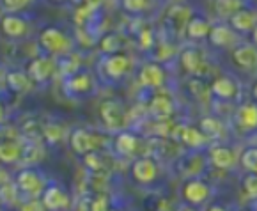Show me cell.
Segmentation results:
<instances>
[{
    "mask_svg": "<svg viewBox=\"0 0 257 211\" xmlns=\"http://www.w3.org/2000/svg\"><path fill=\"white\" fill-rule=\"evenodd\" d=\"M69 142H71V147L76 155L85 156L87 153L101 149L106 144V139L101 133H96V132H92V130L76 128L75 132L71 133V137H69Z\"/></svg>",
    "mask_w": 257,
    "mask_h": 211,
    "instance_id": "1",
    "label": "cell"
},
{
    "mask_svg": "<svg viewBox=\"0 0 257 211\" xmlns=\"http://www.w3.org/2000/svg\"><path fill=\"white\" fill-rule=\"evenodd\" d=\"M39 45L52 55H66L71 52L73 41L62 30L55 29V27H46L39 34Z\"/></svg>",
    "mask_w": 257,
    "mask_h": 211,
    "instance_id": "2",
    "label": "cell"
},
{
    "mask_svg": "<svg viewBox=\"0 0 257 211\" xmlns=\"http://www.w3.org/2000/svg\"><path fill=\"white\" fill-rule=\"evenodd\" d=\"M213 193V188L201 177H188L183 183L181 197L190 206H202L209 200Z\"/></svg>",
    "mask_w": 257,
    "mask_h": 211,
    "instance_id": "3",
    "label": "cell"
},
{
    "mask_svg": "<svg viewBox=\"0 0 257 211\" xmlns=\"http://www.w3.org/2000/svg\"><path fill=\"white\" fill-rule=\"evenodd\" d=\"M99 116H101V121L105 123V126L110 130L121 132L128 125V114H126L124 107L117 99H105V101H101Z\"/></svg>",
    "mask_w": 257,
    "mask_h": 211,
    "instance_id": "4",
    "label": "cell"
},
{
    "mask_svg": "<svg viewBox=\"0 0 257 211\" xmlns=\"http://www.w3.org/2000/svg\"><path fill=\"white\" fill-rule=\"evenodd\" d=\"M132 177L139 185H151L158 177V162L151 156H140L132 165Z\"/></svg>",
    "mask_w": 257,
    "mask_h": 211,
    "instance_id": "5",
    "label": "cell"
},
{
    "mask_svg": "<svg viewBox=\"0 0 257 211\" xmlns=\"http://www.w3.org/2000/svg\"><path fill=\"white\" fill-rule=\"evenodd\" d=\"M208 162L218 170H231L238 163V155L229 146H211L208 151Z\"/></svg>",
    "mask_w": 257,
    "mask_h": 211,
    "instance_id": "6",
    "label": "cell"
},
{
    "mask_svg": "<svg viewBox=\"0 0 257 211\" xmlns=\"http://www.w3.org/2000/svg\"><path fill=\"white\" fill-rule=\"evenodd\" d=\"M16 186L27 195H39L45 192V179L34 169H23L16 176Z\"/></svg>",
    "mask_w": 257,
    "mask_h": 211,
    "instance_id": "7",
    "label": "cell"
},
{
    "mask_svg": "<svg viewBox=\"0 0 257 211\" xmlns=\"http://www.w3.org/2000/svg\"><path fill=\"white\" fill-rule=\"evenodd\" d=\"M132 68V60L126 53H110L103 60V71L106 78L110 80H121Z\"/></svg>",
    "mask_w": 257,
    "mask_h": 211,
    "instance_id": "8",
    "label": "cell"
},
{
    "mask_svg": "<svg viewBox=\"0 0 257 211\" xmlns=\"http://www.w3.org/2000/svg\"><path fill=\"white\" fill-rule=\"evenodd\" d=\"M55 73V62L50 57H36L29 62L27 68V75L31 76L32 82H48Z\"/></svg>",
    "mask_w": 257,
    "mask_h": 211,
    "instance_id": "9",
    "label": "cell"
},
{
    "mask_svg": "<svg viewBox=\"0 0 257 211\" xmlns=\"http://www.w3.org/2000/svg\"><path fill=\"white\" fill-rule=\"evenodd\" d=\"M167 73L163 69V66H160L158 62H149L144 64L139 71V82L148 89H160L165 83Z\"/></svg>",
    "mask_w": 257,
    "mask_h": 211,
    "instance_id": "10",
    "label": "cell"
},
{
    "mask_svg": "<svg viewBox=\"0 0 257 211\" xmlns=\"http://www.w3.org/2000/svg\"><path fill=\"white\" fill-rule=\"evenodd\" d=\"M0 30H2V34L9 39H20L27 34V22L18 16L16 13H8L6 16H2L0 20Z\"/></svg>",
    "mask_w": 257,
    "mask_h": 211,
    "instance_id": "11",
    "label": "cell"
},
{
    "mask_svg": "<svg viewBox=\"0 0 257 211\" xmlns=\"http://www.w3.org/2000/svg\"><path fill=\"white\" fill-rule=\"evenodd\" d=\"M176 137H178L188 149H195V151L208 146V142H209V139L201 132V128H195V126H188V125L178 126Z\"/></svg>",
    "mask_w": 257,
    "mask_h": 211,
    "instance_id": "12",
    "label": "cell"
},
{
    "mask_svg": "<svg viewBox=\"0 0 257 211\" xmlns=\"http://www.w3.org/2000/svg\"><path fill=\"white\" fill-rule=\"evenodd\" d=\"M236 125L241 132H255L257 130V101H246L236 110Z\"/></svg>",
    "mask_w": 257,
    "mask_h": 211,
    "instance_id": "13",
    "label": "cell"
},
{
    "mask_svg": "<svg viewBox=\"0 0 257 211\" xmlns=\"http://www.w3.org/2000/svg\"><path fill=\"white\" fill-rule=\"evenodd\" d=\"M211 94L215 98L222 99V101H231V99L238 98L239 94V87L229 76H218V78L213 80L211 83Z\"/></svg>",
    "mask_w": 257,
    "mask_h": 211,
    "instance_id": "14",
    "label": "cell"
},
{
    "mask_svg": "<svg viewBox=\"0 0 257 211\" xmlns=\"http://www.w3.org/2000/svg\"><path fill=\"white\" fill-rule=\"evenodd\" d=\"M69 197L59 186H48L43 192V206L50 211H59V209H68L69 207Z\"/></svg>",
    "mask_w": 257,
    "mask_h": 211,
    "instance_id": "15",
    "label": "cell"
},
{
    "mask_svg": "<svg viewBox=\"0 0 257 211\" xmlns=\"http://www.w3.org/2000/svg\"><path fill=\"white\" fill-rule=\"evenodd\" d=\"M232 62L241 69H255L257 68V46L255 45H239L232 52Z\"/></svg>",
    "mask_w": 257,
    "mask_h": 211,
    "instance_id": "16",
    "label": "cell"
},
{
    "mask_svg": "<svg viewBox=\"0 0 257 211\" xmlns=\"http://www.w3.org/2000/svg\"><path fill=\"white\" fill-rule=\"evenodd\" d=\"M64 87L69 94H76V96L89 94V92L92 90V87H94V80H92V76L89 75V73L78 71L66 80Z\"/></svg>",
    "mask_w": 257,
    "mask_h": 211,
    "instance_id": "17",
    "label": "cell"
},
{
    "mask_svg": "<svg viewBox=\"0 0 257 211\" xmlns=\"http://www.w3.org/2000/svg\"><path fill=\"white\" fill-rule=\"evenodd\" d=\"M113 146H115V151H117L119 155L130 156L133 153H137V149L140 146V140L135 133L128 132V130H121L117 133V137H115V140H113Z\"/></svg>",
    "mask_w": 257,
    "mask_h": 211,
    "instance_id": "18",
    "label": "cell"
},
{
    "mask_svg": "<svg viewBox=\"0 0 257 211\" xmlns=\"http://www.w3.org/2000/svg\"><path fill=\"white\" fill-rule=\"evenodd\" d=\"M229 25L232 27V30H238V32H252L253 27L257 25V15L250 9L243 8L229 18Z\"/></svg>",
    "mask_w": 257,
    "mask_h": 211,
    "instance_id": "19",
    "label": "cell"
},
{
    "mask_svg": "<svg viewBox=\"0 0 257 211\" xmlns=\"http://www.w3.org/2000/svg\"><path fill=\"white\" fill-rule=\"evenodd\" d=\"M149 110H151V114L156 119H169L172 116V112H174V103H172L170 96L160 92V94H155L151 98Z\"/></svg>",
    "mask_w": 257,
    "mask_h": 211,
    "instance_id": "20",
    "label": "cell"
},
{
    "mask_svg": "<svg viewBox=\"0 0 257 211\" xmlns=\"http://www.w3.org/2000/svg\"><path fill=\"white\" fill-rule=\"evenodd\" d=\"M208 39L213 46L227 48V46H231L232 43L236 41V36H234V32H232V27L215 25V27H211V30H209Z\"/></svg>",
    "mask_w": 257,
    "mask_h": 211,
    "instance_id": "21",
    "label": "cell"
},
{
    "mask_svg": "<svg viewBox=\"0 0 257 211\" xmlns=\"http://www.w3.org/2000/svg\"><path fill=\"white\" fill-rule=\"evenodd\" d=\"M181 66L188 75H201L204 69V60H202L201 52H197L193 48H188L181 53Z\"/></svg>",
    "mask_w": 257,
    "mask_h": 211,
    "instance_id": "22",
    "label": "cell"
},
{
    "mask_svg": "<svg viewBox=\"0 0 257 211\" xmlns=\"http://www.w3.org/2000/svg\"><path fill=\"white\" fill-rule=\"evenodd\" d=\"M22 149L23 146H20L16 140H0V163L4 165H11V163L18 162L22 158Z\"/></svg>",
    "mask_w": 257,
    "mask_h": 211,
    "instance_id": "23",
    "label": "cell"
},
{
    "mask_svg": "<svg viewBox=\"0 0 257 211\" xmlns=\"http://www.w3.org/2000/svg\"><path fill=\"white\" fill-rule=\"evenodd\" d=\"M186 36L192 39H204L209 36V30L211 25L206 18H199V16H193L190 18V22L186 23Z\"/></svg>",
    "mask_w": 257,
    "mask_h": 211,
    "instance_id": "24",
    "label": "cell"
},
{
    "mask_svg": "<svg viewBox=\"0 0 257 211\" xmlns=\"http://www.w3.org/2000/svg\"><path fill=\"white\" fill-rule=\"evenodd\" d=\"M6 83H8V87L13 92L20 94V92L29 90V87H31V76L23 71H9L6 75Z\"/></svg>",
    "mask_w": 257,
    "mask_h": 211,
    "instance_id": "25",
    "label": "cell"
},
{
    "mask_svg": "<svg viewBox=\"0 0 257 211\" xmlns=\"http://www.w3.org/2000/svg\"><path fill=\"white\" fill-rule=\"evenodd\" d=\"M199 128H201V132L204 133L208 139H220V137L223 135V132H225L222 121L216 119V117H213V116L202 117Z\"/></svg>",
    "mask_w": 257,
    "mask_h": 211,
    "instance_id": "26",
    "label": "cell"
},
{
    "mask_svg": "<svg viewBox=\"0 0 257 211\" xmlns=\"http://www.w3.org/2000/svg\"><path fill=\"white\" fill-rule=\"evenodd\" d=\"M243 6V0H215V11L220 18H231Z\"/></svg>",
    "mask_w": 257,
    "mask_h": 211,
    "instance_id": "27",
    "label": "cell"
},
{
    "mask_svg": "<svg viewBox=\"0 0 257 211\" xmlns=\"http://www.w3.org/2000/svg\"><path fill=\"white\" fill-rule=\"evenodd\" d=\"M99 46H101V52H105L106 55L121 52V48H122L121 36H117V34H106V36H103L101 41H99Z\"/></svg>",
    "mask_w": 257,
    "mask_h": 211,
    "instance_id": "28",
    "label": "cell"
},
{
    "mask_svg": "<svg viewBox=\"0 0 257 211\" xmlns=\"http://www.w3.org/2000/svg\"><path fill=\"white\" fill-rule=\"evenodd\" d=\"M41 158H43V149H41V146L39 144H36V142H31L29 146H23V149H22V162H25V163H38V162H41Z\"/></svg>",
    "mask_w": 257,
    "mask_h": 211,
    "instance_id": "29",
    "label": "cell"
},
{
    "mask_svg": "<svg viewBox=\"0 0 257 211\" xmlns=\"http://www.w3.org/2000/svg\"><path fill=\"white\" fill-rule=\"evenodd\" d=\"M239 163L246 172H257V147H248L239 156Z\"/></svg>",
    "mask_w": 257,
    "mask_h": 211,
    "instance_id": "30",
    "label": "cell"
},
{
    "mask_svg": "<svg viewBox=\"0 0 257 211\" xmlns=\"http://www.w3.org/2000/svg\"><path fill=\"white\" fill-rule=\"evenodd\" d=\"M83 163L91 172H103L105 170V162H103V155H99V151H92L83 156Z\"/></svg>",
    "mask_w": 257,
    "mask_h": 211,
    "instance_id": "31",
    "label": "cell"
},
{
    "mask_svg": "<svg viewBox=\"0 0 257 211\" xmlns=\"http://www.w3.org/2000/svg\"><path fill=\"white\" fill-rule=\"evenodd\" d=\"M241 188L246 197L257 199V172H246L245 176H243Z\"/></svg>",
    "mask_w": 257,
    "mask_h": 211,
    "instance_id": "32",
    "label": "cell"
},
{
    "mask_svg": "<svg viewBox=\"0 0 257 211\" xmlns=\"http://www.w3.org/2000/svg\"><path fill=\"white\" fill-rule=\"evenodd\" d=\"M43 139L48 144H57L62 139V128L55 123H48L43 126Z\"/></svg>",
    "mask_w": 257,
    "mask_h": 211,
    "instance_id": "33",
    "label": "cell"
},
{
    "mask_svg": "<svg viewBox=\"0 0 257 211\" xmlns=\"http://www.w3.org/2000/svg\"><path fill=\"white\" fill-rule=\"evenodd\" d=\"M186 9L188 8H172L170 9L169 16L176 27H183V29H186V23L190 22V13L186 11Z\"/></svg>",
    "mask_w": 257,
    "mask_h": 211,
    "instance_id": "34",
    "label": "cell"
},
{
    "mask_svg": "<svg viewBox=\"0 0 257 211\" xmlns=\"http://www.w3.org/2000/svg\"><path fill=\"white\" fill-rule=\"evenodd\" d=\"M149 6V0H121V8L130 15H139L146 11Z\"/></svg>",
    "mask_w": 257,
    "mask_h": 211,
    "instance_id": "35",
    "label": "cell"
},
{
    "mask_svg": "<svg viewBox=\"0 0 257 211\" xmlns=\"http://www.w3.org/2000/svg\"><path fill=\"white\" fill-rule=\"evenodd\" d=\"M139 46H140V50H151L153 46H155V34H153V30L149 29V27L140 30Z\"/></svg>",
    "mask_w": 257,
    "mask_h": 211,
    "instance_id": "36",
    "label": "cell"
},
{
    "mask_svg": "<svg viewBox=\"0 0 257 211\" xmlns=\"http://www.w3.org/2000/svg\"><path fill=\"white\" fill-rule=\"evenodd\" d=\"M0 2L8 13H20L31 4V0H0Z\"/></svg>",
    "mask_w": 257,
    "mask_h": 211,
    "instance_id": "37",
    "label": "cell"
},
{
    "mask_svg": "<svg viewBox=\"0 0 257 211\" xmlns=\"http://www.w3.org/2000/svg\"><path fill=\"white\" fill-rule=\"evenodd\" d=\"M108 199L105 195H98L92 199V211H108Z\"/></svg>",
    "mask_w": 257,
    "mask_h": 211,
    "instance_id": "38",
    "label": "cell"
},
{
    "mask_svg": "<svg viewBox=\"0 0 257 211\" xmlns=\"http://www.w3.org/2000/svg\"><path fill=\"white\" fill-rule=\"evenodd\" d=\"M45 206L43 202H38V200H31V202H23L20 206V211H43Z\"/></svg>",
    "mask_w": 257,
    "mask_h": 211,
    "instance_id": "39",
    "label": "cell"
},
{
    "mask_svg": "<svg viewBox=\"0 0 257 211\" xmlns=\"http://www.w3.org/2000/svg\"><path fill=\"white\" fill-rule=\"evenodd\" d=\"M76 211H92V199L91 197H83V199L80 200Z\"/></svg>",
    "mask_w": 257,
    "mask_h": 211,
    "instance_id": "40",
    "label": "cell"
},
{
    "mask_svg": "<svg viewBox=\"0 0 257 211\" xmlns=\"http://www.w3.org/2000/svg\"><path fill=\"white\" fill-rule=\"evenodd\" d=\"M6 121V107H4V103L0 101V125Z\"/></svg>",
    "mask_w": 257,
    "mask_h": 211,
    "instance_id": "41",
    "label": "cell"
},
{
    "mask_svg": "<svg viewBox=\"0 0 257 211\" xmlns=\"http://www.w3.org/2000/svg\"><path fill=\"white\" fill-rule=\"evenodd\" d=\"M206 211H225V209H223L222 206H218V204H215V206H209Z\"/></svg>",
    "mask_w": 257,
    "mask_h": 211,
    "instance_id": "42",
    "label": "cell"
},
{
    "mask_svg": "<svg viewBox=\"0 0 257 211\" xmlns=\"http://www.w3.org/2000/svg\"><path fill=\"white\" fill-rule=\"evenodd\" d=\"M252 41H253V45L257 46V25L253 27V30H252Z\"/></svg>",
    "mask_w": 257,
    "mask_h": 211,
    "instance_id": "43",
    "label": "cell"
},
{
    "mask_svg": "<svg viewBox=\"0 0 257 211\" xmlns=\"http://www.w3.org/2000/svg\"><path fill=\"white\" fill-rule=\"evenodd\" d=\"M174 211H193V207H190V204H188V206H179V207H176Z\"/></svg>",
    "mask_w": 257,
    "mask_h": 211,
    "instance_id": "44",
    "label": "cell"
},
{
    "mask_svg": "<svg viewBox=\"0 0 257 211\" xmlns=\"http://www.w3.org/2000/svg\"><path fill=\"white\" fill-rule=\"evenodd\" d=\"M252 96H253V99L257 101V82L253 83V87H252Z\"/></svg>",
    "mask_w": 257,
    "mask_h": 211,
    "instance_id": "45",
    "label": "cell"
},
{
    "mask_svg": "<svg viewBox=\"0 0 257 211\" xmlns=\"http://www.w3.org/2000/svg\"><path fill=\"white\" fill-rule=\"evenodd\" d=\"M55 2H66V0H55Z\"/></svg>",
    "mask_w": 257,
    "mask_h": 211,
    "instance_id": "46",
    "label": "cell"
},
{
    "mask_svg": "<svg viewBox=\"0 0 257 211\" xmlns=\"http://www.w3.org/2000/svg\"><path fill=\"white\" fill-rule=\"evenodd\" d=\"M176 2H181V0H176Z\"/></svg>",
    "mask_w": 257,
    "mask_h": 211,
    "instance_id": "47",
    "label": "cell"
},
{
    "mask_svg": "<svg viewBox=\"0 0 257 211\" xmlns=\"http://www.w3.org/2000/svg\"><path fill=\"white\" fill-rule=\"evenodd\" d=\"M108 211H115V209H108Z\"/></svg>",
    "mask_w": 257,
    "mask_h": 211,
    "instance_id": "48",
    "label": "cell"
},
{
    "mask_svg": "<svg viewBox=\"0 0 257 211\" xmlns=\"http://www.w3.org/2000/svg\"><path fill=\"white\" fill-rule=\"evenodd\" d=\"M243 211H248V209H243Z\"/></svg>",
    "mask_w": 257,
    "mask_h": 211,
    "instance_id": "49",
    "label": "cell"
}]
</instances>
